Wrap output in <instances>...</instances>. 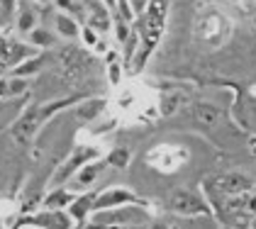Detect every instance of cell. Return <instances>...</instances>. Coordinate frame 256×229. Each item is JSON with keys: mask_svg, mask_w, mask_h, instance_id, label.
Wrapping results in <instances>:
<instances>
[{"mask_svg": "<svg viewBox=\"0 0 256 229\" xmlns=\"http://www.w3.org/2000/svg\"><path fill=\"white\" fill-rule=\"evenodd\" d=\"M217 186H220V190H224L227 195H236V192L249 190L252 188V180L246 176H242V173H230V176H222L217 180Z\"/></svg>", "mask_w": 256, "mask_h": 229, "instance_id": "2", "label": "cell"}, {"mask_svg": "<svg viewBox=\"0 0 256 229\" xmlns=\"http://www.w3.org/2000/svg\"><path fill=\"white\" fill-rule=\"evenodd\" d=\"M168 205H171V210L176 212V214H186V217L205 212L202 200H200L198 195H193V192H188V190H174L171 192V198H168Z\"/></svg>", "mask_w": 256, "mask_h": 229, "instance_id": "1", "label": "cell"}, {"mask_svg": "<svg viewBox=\"0 0 256 229\" xmlns=\"http://www.w3.org/2000/svg\"><path fill=\"white\" fill-rule=\"evenodd\" d=\"M42 2H44V0H42Z\"/></svg>", "mask_w": 256, "mask_h": 229, "instance_id": "13", "label": "cell"}, {"mask_svg": "<svg viewBox=\"0 0 256 229\" xmlns=\"http://www.w3.org/2000/svg\"><path fill=\"white\" fill-rule=\"evenodd\" d=\"M132 5H134V12H142V10L146 8V0H134Z\"/></svg>", "mask_w": 256, "mask_h": 229, "instance_id": "11", "label": "cell"}, {"mask_svg": "<svg viewBox=\"0 0 256 229\" xmlns=\"http://www.w3.org/2000/svg\"><path fill=\"white\" fill-rule=\"evenodd\" d=\"M127 156H130L127 152H115L110 156V161H112L115 166H124V164H127Z\"/></svg>", "mask_w": 256, "mask_h": 229, "instance_id": "10", "label": "cell"}, {"mask_svg": "<svg viewBox=\"0 0 256 229\" xmlns=\"http://www.w3.org/2000/svg\"><path fill=\"white\" fill-rule=\"evenodd\" d=\"M32 27H34V18H32L30 12H24V15L20 18V30H24V32H30Z\"/></svg>", "mask_w": 256, "mask_h": 229, "instance_id": "9", "label": "cell"}, {"mask_svg": "<svg viewBox=\"0 0 256 229\" xmlns=\"http://www.w3.org/2000/svg\"><path fill=\"white\" fill-rule=\"evenodd\" d=\"M254 227H256V224H254Z\"/></svg>", "mask_w": 256, "mask_h": 229, "instance_id": "14", "label": "cell"}, {"mask_svg": "<svg viewBox=\"0 0 256 229\" xmlns=\"http://www.w3.org/2000/svg\"><path fill=\"white\" fill-rule=\"evenodd\" d=\"M132 200V195L127 190H110L102 195V200L98 202V208H108V205H118V202H127Z\"/></svg>", "mask_w": 256, "mask_h": 229, "instance_id": "4", "label": "cell"}, {"mask_svg": "<svg viewBox=\"0 0 256 229\" xmlns=\"http://www.w3.org/2000/svg\"><path fill=\"white\" fill-rule=\"evenodd\" d=\"M86 39H88V44H96V34L90 30H86Z\"/></svg>", "mask_w": 256, "mask_h": 229, "instance_id": "12", "label": "cell"}, {"mask_svg": "<svg viewBox=\"0 0 256 229\" xmlns=\"http://www.w3.org/2000/svg\"><path fill=\"white\" fill-rule=\"evenodd\" d=\"M178 105V98H166V100H161V105H158V110H161V114H174V110H176Z\"/></svg>", "mask_w": 256, "mask_h": 229, "instance_id": "7", "label": "cell"}, {"mask_svg": "<svg viewBox=\"0 0 256 229\" xmlns=\"http://www.w3.org/2000/svg\"><path fill=\"white\" fill-rule=\"evenodd\" d=\"M96 173H98V166H90V168H86V171H80V183H93L96 180Z\"/></svg>", "mask_w": 256, "mask_h": 229, "instance_id": "8", "label": "cell"}, {"mask_svg": "<svg viewBox=\"0 0 256 229\" xmlns=\"http://www.w3.org/2000/svg\"><path fill=\"white\" fill-rule=\"evenodd\" d=\"M56 30H59V34H64V37H76V34H78L76 22L71 18H66V15H61V18L56 20Z\"/></svg>", "mask_w": 256, "mask_h": 229, "instance_id": "5", "label": "cell"}, {"mask_svg": "<svg viewBox=\"0 0 256 229\" xmlns=\"http://www.w3.org/2000/svg\"><path fill=\"white\" fill-rule=\"evenodd\" d=\"M32 42L40 44V46H49L52 44V34L44 32V30H32Z\"/></svg>", "mask_w": 256, "mask_h": 229, "instance_id": "6", "label": "cell"}, {"mask_svg": "<svg viewBox=\"0 0 256 229\" xmlns=\"http://www.w3.org/2000/svg\"><path fill=\"white\" fill-rule=\"evenodd\" d=\"M196 117H198L200 124L212 127V124H217V120H220V110L212 108V105H208V102H202V105H198L196 108Z\"/></svg>", "mask_w": 256, "mask_h": 229, "instance_id": "3", "label": "cell"}]
</instances>
